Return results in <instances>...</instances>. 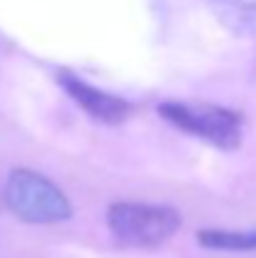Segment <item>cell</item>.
<instances>
[{
    "label": "cell",
    "mask_w": 256,
    "mask_h": 258,
    "mask_svg": "<svg viewBox=\"0 0 256 258\" xmlns=\"http://www.w3.org/2000/svg\"><path fill=\"white\" fill-rule=\"evenodd\" d=\"M5 203L25 223L50 226L63 223L73 216L68 196L43 173L30 168H15L5 183Z\"/></svg>",
    "instance_id": "6da1fadb"
},
{
    "label": "cell",
    "mask_w": 256,
    "mask_h": 258,
    "mask_svg": "<svg viewBox=\"0 0 256 258\" xmlns=\"http://www.w3.org/2000/svg\"><path fill=\"white\" fill-rule=\"evenodd\" d=\"M108 228L113 238L133 248H153L166 243L181 228V213L171 206L151 203H113L108 208Z\"/></svg>",
    "instance_id": "7a4b0ae2"
},
{
    "label": "cell",
    "mask_w": 256,
    "mask_h": 258,
    "mask_svg": "<svg viewBox=\"0 0 256 258\" xmlns=\"http://www.w3.org/2000/svg\"><path fill=\"white\" fill-rule=\"evenodd\" d=\"M159 115L173 128L196 136L221 151H236L241 146V113L211 103H176L166 100L159 105Z\"/></svg>",
    "instance_id": "3957f363"
},
{
    "label": "cell",
    "mask_w": 256,
    "mask_h": 258,
    "mask_svg": "<svg viewBox=\"0 0 256 258\" xmlns=\"http://www.w3.org/2000/svg\"><path fill=\"white\" fill-rule=\"evenodd\" d=\"M58 86L63 88L66 95H68L73 103H78L93 120L106 123V125H118V123H123V120L131 115V110H133V105H131L126 98L113 95V93H106V90H100V88L90 86V83H85L83 78H78V76H73V73H68V71H61V73H58Z\"/></svg>",
    "instance_id": "277c9868"
},
{
    "label": "cell",
    "mask_w": 256,
    "mask_h": 258,
    "mask_svg": "<svg viewBox=\"0 0 256 258\" xmlns=\"http://www.w3.org/2000/svg\"><path fill=\"white\" fill-rule=\"evenodd\" d=\"M216 20L234 35H256V0H206Z\"/></svg>",
    "instance_id": "5b68a950"
},
{
    "label": "cell",
    "mask_w": 256,
    "mask_h": 258,
    "mask_svg": "<svg viewBox=\"0 0 256 258\" xmlns=\"http://www.w3.org/2000/svg\"><path fill=\"white\" fill-rule=\"evenodd\" d=\"M196 241L209 251H256V231L203 228L196 233Z\"/></svg>",
    "instance_id": "8992f818"
}]
</instances>
